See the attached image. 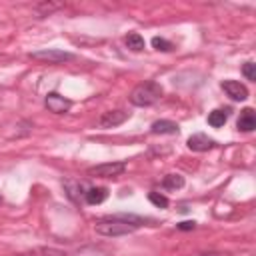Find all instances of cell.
<instances>
[{
	"instance_id": "cell-10",
	"label": "cell",
	"mask_w": 256,
	"mask_h": 256,
	"mask_svg": "<svg viewBox=\"0 0 256 256\" xmlns=\"http://www.w3.org/2000/svg\"><path fill=\"white\" fill-rule=\"evenodd\" d=\"M178 124L172 120H156L150 128L152 134H178Z\"/></svg>"
},
{
	"instance_id": "cell-22",
	"label": "cell",
	"mask_w": 256,
	"mask_h": 256,
	"mask_svg": "<svg viewBox=\"0 0 256 256\" xmlns=\"http://www.w3.org/2000/svg\"><path fill=\"white\" fill-rule=\"evenodd\" d=\"M0 204H2V196H0Z\"/></svg>"
},
{
	"instance_id": "cell-15",
	"label": "cell",
	"mask_w": 256,
	"mask_h": 256,
	"mask_svg": "<svg viewBox=\"0 0 256 256\" xmlns=\"http://www.w3.org/2000/svg\"><path fill=\"white\" fill-rule=\"evenodd\" d=\"M148 200H150L154 206H158V208H168V198L162 196V194H158V192H150V194H148Z\"/></svg>"
},
{
	"instance_id": "cell-4",
	"label": "cell",
	"mask_w": 256,
	"mask_h": 256,
	"mask_svg": "<svg viewBox=\"0 0 256 256\" xmlns=\"http://www.w3.org/2000/svg\"><path fill=\"white\" fill-rule=\"evenodd\" d=\"M126 170V162H106V164H98L88 168V176H96V178H116Z\"/></svg>"
},
{
	"instance_id": "cell-7",
	"label": "cell",
	"mask_w": 256,
	"mask_h": 256,
	"mask_svg": "<svg viewBox=\"0 0 256 256\" xmlns=\"http://www.w3.org/2000/svg\"><path fill=\"white\" fill-rule=\"evenodd\" d=\"M222 90H224L232 100H238V102H242V100L248 98V88H246L242 82H238V80H224V82H222Z\"/></svg>"
},
{
	"instance_id": "cell-9",
	"label": "cell",
	"mask_w": 256,
	"mask_h": 256,
	"mask_svg": "<svg viewBox=\"0 0 256 256\" xmlns=\"http://www.w3.org/2000/svg\"><path fill=\"white\" fill-rule=\"evenodd\" d=\"M236 126H238V130H242V132H252V130L256 128V114H254V110H252V108H244V110L240 112V118H238Z\"/></svg>"
},
{
	"instance_id": "cell-19",
	"label": "cell",
	"mask_w": 256,
	"mask_h": 256,
	"mask_svg": "<svg viewBox=\"0 0 256 256\" xmlns=\"http://www.w3.org/2000/svg\"><path fill=\"white\" fill-rule=\"evenodd\" d=\"M242 74L246 76V80H256V64L254 62H246L242 66Z\"/></svg>"
},
{
	"instance_id": "cell-6",
	"label": "cell",
	"mask_w": 256,
	"mask_h": 256,
	"mask_svg": "<svg viewBox=\"0 0 256 256\" xmlns=\"http://www.w3.org/2000/svg\"><path fill=\"white\" fill-rule=\"evenodd\" d=\"M44 104H46V108H48L50 112H54V114H64V112H68V110L72 108V102H70L68 98L60 96L58 92H50V94L46 96Z\"/></svg>"
},
{
	"instance_id": "cell-5",
	"label": "cell",
	"mask_w": 256,
	"mask_h": 256,
	"mask_svg": "<svg viewBox=\"0 0 256 256\" xmlns=\"http://www.w3.org/2000/svg\"><path fill=\"white\" fill-rule=\"evenodd\" d=\"M128 112L126 110H108V112H104L100 118H98V128H104V130H108V128H116V126H120V124H124L126 120H128Z\"/></svg>"
},
{
	"instance_id": "cell-11",
	"label": "cell",
	"mask_w": 256,
	"mask_h": 256,
	"mask_svg": "<svg viewBox=\"0 0 256 256\" xmlns=\"http://www.w3.org/2000/svg\"><path fill=\"white\" fill-rule=\"evenodd\" d=\"M84 196H86V202H88V204L96 206V204H102V202L108 198V190L102 188V186H94V188H88V190L84 192Z\"/></svg>"
},
{
	"instance_id": "cell-12",
	"label": "cell",
	"mask_w": 256,
	"mask_h": 256,
	"mask_svg": "<svg viewBox=\"0 0 256 256\" xmlns=\"http://www.w3.org/2000/svg\"><path fill=\"white\" fill-rule=\"evenodd\" d=\"M162 186L166 190H180L184 186V176H180V174H166L162 178Z\"/></svg>"
},
{
	"instance_id": "cell-18",
	"label": "cell",
	"mask_w": 256,
	"mask_h": 256,
	"mask_svg": "<svg viewBox=\"0 0 256 256\" xmlns=\"http://www.w3.org/2000/svg\"><path fill=\"white\" fill-rule=\"evenodd\" d=\"M64 186L68 188L70 198H76V196H78V192H80V194H84V192H82V184H80V182H76V180H66V182H64Z\"/></svg>"
},
{
	"instance_id": "cell-8",
	"label": "cell",
	"mask_w": 256,
	"mask_h": 256,
	"mask_svg": "<svg viewBox=\"0 0 256 256\" xmlns=\"http://www.w3.org/2000/svg\"><path fill=\"white\" fill-rule=\"evenodd\" d=\"M214 140L212 138H208L206 134H192L190 138H188V142H186V146L190 148V150H194V152H206V150H210V148H214Z\"/></svg>"
},
{
	"instance_id": "cell-1",
	"label": "cell",
	"mask_w": 256,
	"mask_h": 256,
	"mask_svg": "<svg viewBox=\"0 0 256 256\" xmlns=\"http://www.w3.org/2000/svg\"><path fill=\"white\" fill-rule=\"evenodd\" d=\"M162 94H164V90H162V86L158 82L146 80V82H142V84L132 88L128 100H130V104H134L138 108H146V106L156 104L162 98Z\"/></svg>"
},
{
	"instance_id": "cell-21",
	"label": "cell",
	"mask_w": 256,
	"mask_h": 256,
	"mask_svg": "<svg viewBox=\"0 0 256 256\" xmlns=\"http://www.w3.org/2000/svg\"><path fill=\"white\" fill-rule=\"evenodd\" d=\"M198 256H220L218 252H206V254H198Z\"/></svg>"
},
{
	"instance_id": "cell-3",
	"label": "cell",
	"mask_w": 256,
	"mask_h": 256,
	"mask_svg": "<svg viewBox=\"0 0 256 256\" xmlns=\"http://www.w3.org/2000/svg\"><path fill=\"white\" fill-rule=\"evenodd\" d=\"M30 58L32 60H38V62H44V64H62V62L72 60L74 54L64 52V50H58V48H46V50L30 52Z\"/></svg>"
},
{
	"instance_id": "cell-16",
	"label": "cell",
	"mask_w": 256,
	"mask_h": 256,
	"mask_svg": "<svg viewBox=\"0 0 256 256\" xmlns=\"http://www.w3.org/2000/svg\"><path fill=\"white\" fill-rule=\"evenodd\" d=\"M58 8H60V4H48V2H42V4L36 6V12H38V16L42 18V16H48L50 12H54V10H58Z\"/></svg>"
},
{
	"instance_id": "cell-14",
	"label": "cell",
	"mask_w": 256,
	"mask_h": 256,
	"mask_svg": "<svg viewBox=\"0 0 256 256\" xmlns=\"http://www.w3.org/2000/svg\"><path fill=\"white\" fill-rule=\"evenodd\" d=\"M126 46L130 50H134V52H140V50H144V38L138 32H130L126 36Z\"/></svg>"
},
{
	"instance_id": "cell-17",
	"label": "cell",
	"mask_w": 256,
	"mask_h": 256,
	"mask_svg": "<svg viewBox=\"0 0 256 256\" xmlns=\"http://www.w3.org/2000/svg\"><path fill=\"white\" fill-rule=\"evenodd\" d=\"M152 46H154L156 50H162V52H170V50H172V42H168V40H164V38H160V36H154V38H152Z\"/></svg>"
},
{
	"instance_id": "cell-13",
	"label": "cell",
	"mask_w": 256,
	"mask_h": 256,
	"mask_svg": "<svg viewBox=\"0 0 256 256\" xmlns=\"http://www.w3.org/2000/svg\"><path fill=\"white\" fill-rule=\"evenodd\" d=\"M226 120H228V112H226V110H212V112L208 114V124H210L212 128L224 126Z\"/></svg>"
},
{
	"instance_id": "cell-20",
	"label": "cell",
	"mask_w": 256,
	"mask_h": 256,
	"mask_svg": "<svg viewBox=\"0 0 256 256\" xmlns=\"http://www.w3.org/2000/svg\"><path fill=\"white\" fill-rule=\"evenodd\" d=\"M194 226H196V222H194V220H186V222H180V224H178V228H180V230H192Z\"/></svg>"
},
{
	"instance_id": "cell-2",
	"label": "cell",
	"mask_w": 256,
	"mask_h": 256,
	"mask_svg": "<svg viewBox=\"0 0 256 256\" xmlns=\"http://www.w3.org/2000/svg\"><path fill=\"white\" fill-rule=\"evenodd\" d=\"M136 228H138L136 224H130L120 214L118 216H106V218H100L94 222V230L100 236H126V234H132Z\"/></svg>"
}]
</instances>
